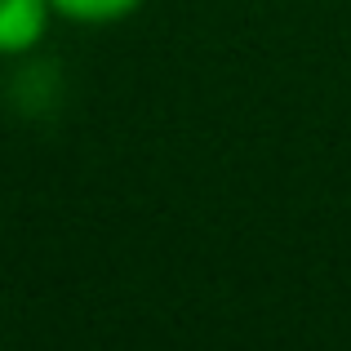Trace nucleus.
Instances as JSON below:
<instances>
[{
  "label": "nucleus",
  "instance_id": "obj_2",
  "mask_svg": "<svg viewBox=\"0 0 351 351\" xmlns=\"http://www.w3.org/2000/svg\"><path fill=\"white\" fill-rule=\"evenodd\" d=\"M53 14L67 18V23H80V27H112V23H125L129 14L143 9V0H49Z\"/></svg>",
  "mask_w": 351,
  "mask_h": 351
},
{
  "label": "nucleus",
  "instance_id": "obj_1",
  "mask_svg": "<svg viewBox=\"0 0 351 351\" xmlns=\"http://www.w3.org/2000/svg\"><path fill=\"white\" fill-rule=\"evenodd\" d=\"M49 0H0V58H23L49 32Z\"/></svg>",
  "mask_w": 351,
  "mask_h": 351
}]
</instances>
